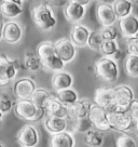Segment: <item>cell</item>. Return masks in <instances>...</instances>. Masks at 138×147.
<instances>
[{
    "label": "cell",
    "mask_w": 138,
    "mask_h": 147,
    "mask_svg": "<svg viewBox=\"0 0 138 147\" xmlns=\"http://www.w3.org/2000/svg\"><path fill=\"white\" fill-rule=\"evenodd\" d=\"M33 23L41 30H50L56 25V18L48 2H39L31 10Z\"/></svg>",
    "instance_id": "cell-1"
},
{
    "label": "cell",
    "mask_w": 138,
    "mask_h": 147,
    "mask_svg": "<svg viewBox=\"0 0 138 147\" xmlns=\"http://www.w3.org/2000/svg\"><path fill=\"white\" fill-rule=\"evenodd\" d=\"M95 71L97 76L105 81L113 82L119 77V66L117 61L110 57H100L95 63Z\"/></svg>",
    "instance_id": "cell-2"
},
{
    "label": "cell",
    "mask_w": 138,
    "mask_h": 147,
    "mask_svg": "<svg viewBox=\"0 0 138 147\" xmlns=\"http://www.w3.org/2000/svg\"><path fill=\"white\" fill-rule=\"evenodd\" d=\"M19 70V61L12 60L5 54H0V87H5L16 78Z\"/></svg>",
    "instance_id": "cell-3"
},
{
    "label": "cell",
    "mask_w": 138,
    "mask_h": 147,
    "mask_svg": "<svg viewBox=\"0 0 138 147\" xmlns=\"http://www.w3.org/2000/svg\"><path fill=\"white\" fill-rule=\"evenodd\" d=\"M14 111L19 118L27 121H37L44 114V111L38 109L30 100H19L14 104Z\"/></svg>",
    "instance_id": "cell-4"
},
{
    "label": "cell",
    "mask_w": 138,
    "mask_h": 147,
    "mask_svg": "<svg viewBox=\"0 0 138 147\" xmlns=\"http://www.w3.org/2000/svg\"><path fill=\"white\" fill-rule=\"evenodd\" d=\"M108 122L110 129L126 132L133 128L135 121L132 119L127 111H120V110H110L108 111Z\"/></svg>",
    "instance_id": "cell-5"
},
{
    "label": "cell",
    "mask_w": 138,
    "mask_h": 147,
    "mask_svg": "<svg viewBox=\"0 0 138 147\" xmlns=\"http://www.w3.org/2000/svg\"><path fill=\"white\" fill-rule=\"evenodd\" d=\"M115 98V110L127 111L134 98V91L129 84H120L113 88Z\"/></svg>",
    "instance_id": "cell-6"
},
{
    "label": "cell",
    "mask_w": 138,
    "mask_h": 147,
    "mask_svg": "<svg viewBox=\"0 0 138 147\" xmlns=\"http://www.w3.org/2000/svg\"><path fill=\"white\" fill-rule=\"evenodd\" d=\"M54 48H55L56 55L65 64L72 62L74 57L77 56V47L67 37L56 40L54 42Z\"/></svg>",
    "instance_id": "cell-7"
},
{
    "label": "cell",
    "mask_w": 138,
    "mask_h": 147,
    "mask_svg": "<svg viewBox=\"0 0 138 147\" xmlns=\"http://www.w3.org/2000/svg\"><path fill=\"white\" fill-rule=\"evenodd\" d=\"M36 89V83L31 78L24 77L15 81L13 86V93L17 100H30Z\"/></svg>",
    "instance_id": "cell-8"
},
{
    "label": "cell",
    "mask_w": 138,
    "mask_h": 147,
    "mask_svg": "<svg viewBox=\"0 0 138 147\" xmlns=\"http://www.w3.org/2000/svg\"><path fill=\"white\" fill-rule=\"evenodd\" d=\"M88 118L91 121L92 125H94L98 131L110 130V125L108 122V110L100 106L94 104L91 108Z\"/></svg>",
    "instance_id": "cell-9"
},
{
    "label": "cell",
    "mask_w": 138,
    "mask_h": 147,
    "mask_svg": "<svg viewBox=\"0 0 138 147\" xmlns=\"http://www.w3.org/2000/svg\"><path fill=\"white\" fill-rule=\"evenodd\" d=\"M95 105L100 106L108 111L115 109V91L111 88H98L94 94Z\"/></svg>",
    "instance_id": "cell-10"
},
{
    "label": "cell",
    "mask_w": 138,
    "mask_h": 147,
    "mask_svg": "<svg viewBox=\"0 0 138 147\" xmlns=\"http://www.w3.org/2000/svg\"><path fill=\"white\" fill-rule=\"evenodd\" d=\"M23 37V28L15 21H8L3 24L2 39L10 45H15Z\"/></svg>",
    "instance_id": "cell-11"
},
{
    "label": "cell",
    "mask_w": 138,
    "mask_h": 147,
    "mask_svg": "<svg viewBox=\"0 0 138 147\" xmlns=\"http://www.w3.org/2000/svg\"><path fill=\"white\" fill-rule=\"evenodd\" d=\"M17 142L22 147H36L39 143L38 130L31 124H26L19 131Z\"/></svg>",
    "instance_id": "cell-12"
},
{
    "label": "cell",
    "mask_w": 138,
    "mask_h": 147,
    "mask_svg": "<svg viewBox=\"0 0 138 147\" xmlns=\"http://www.w3.org/2000/svg\"><path fill=\"white\" fill-rule=\"evenodd\" d=\"M96 15L102 27L113 26V24L118 20L115 13V10L112 8V5L108 3V2H101L97 5Z\"/></svg>",
    "instance_id": "cell-13"
},
{
    "label": "cell",
    "mask_w": 138,
    "mask_h": 147,
    "mask_svg": "<svg viewBox=\"0 0 138 147\" xmlns=\"http://www.w3.org/2000/svg\"><path fill=\"white\" fill-rule=\"evenodd\" d=\"M119 30L121 32V35L126 39H131L138 36L137 15L132 13L126 18L119 20Z\"/></svg>",
    "instance_id": "cell-14"
},
{
    "label": "cell",
    "mask_w": 138,
    "mask_h": 147,
    "mask_svg": "<svg viewBox=\"0 0 138 147\" xmlns=\"http://www.w3.org/2000/svg\"><path fill=\"white\" fill-rule=\"evenodd\" d=\"M90 34H91V30L85 25L74 24L72 28H71L69 39L72 41V43L76 47L83 48V47L88 46V37H90Z\"/></svg>",
    "instance_id": "cell-15"
},
{
    "label": "cell",
    "mask_w": 138,
    "mask_h": 147,
    "mask_svg": "<svg viewBox=\"0 0 138 147\" xmlns=\"http://www.w3.org/2000/svg\"><path fill=\"white\" fill-rule=\"evenodd\" d=\"M64 13L69 22L79 24V22L83 20L84 15H85V7L80 5L78 0H72V1H69L66 3Z\"/></svg>",
    "instance_id": "cell-16"
},
{
    "label": "cell",
    "mask_w": 138,
    "mask_h": 147,
    "mask_svg": "<svg viewBox=\"0 0 138 147\" xmlns=\"http://www.w3.org/2000/svg\"><path fill=\"white\" fill-rule=\"evenodd\" d=\"M22 0H3L0 2V12L7 18H16L23 13Z\"/></svg>",
    "instance_id": "cell-17"
},
{
    "label": "cell",
    "mask_w": 138,
    "mask_h": 147,
    "mask_svg": "<svg viewBox=\"0 0 138 147\" xmlns=\"http://www.w3.org/2000/svg\"><path fill=\"white\" fill-rule=\"evenodd\" d=\"M93 105L94 104L88 98H81L74 105L69 107V117L76 120L88 118Z\"/></svg>",
    "instance_id": "cell-18"
},
{
    "label": "cell",
    "mask_w": 138,
    "mask_h": 147,
    "mask_svg": "<svg viewBox=\"0 0 138 147\" xmlns=\"http://www.w3.org/2000/svg\"><path fill=\"white\" fill-rule=\"evenodd\" d=\"M72 84H74V77L71 76V74L64 70L55 73L52 78V87L56 92L70 89Z\"/></svg>",
    "instance_id": "cell-19"
},
{
    "label": "cell",
    "mask_w": 138,
    "mask_h": 147,
    "mask_svg": "<svg viewBox=\"0 0 138 147\" xmlns=\"http://www.w3.org/2000/svg\"><path fill=\"white\" fill-rule=\"evenodd\" d=\"M46 113L48 114V117L67 119L69 117V107L62 104L55 97H52V100L46 106Z\"/></svg>",
    "instance_id": "cell-20"
},
{
    "label": "cell",
    "mask_w": 138,
    "mask_h": 147,
    "mask_svg": "<svg viewBox=\"0 0 138 147\" xmlns=\"http://www.w3.org/2000/svg\"><path fill=\"white\" fill-rule=\"evenodd\" d=\"M50 147H76L74 134L69 131L54 134L51 136Z\"/></svg>",
    "instance_id": "cell-21"
},
{
    "label": "cell",
    "mask_w": 138,
    "mask_h": 147,
    "mask_svg": "<svg viewBox=\"0 0 138 147\" xmlns=\"http://www.w3.org/2000/svg\"><path fill=\"white\" fill-rule=\"evenodd\" d=\"M52 95L49 91H46V89L43 88H37L36 91L33 92L32 96L30 97V101L37 106L38 109L43 110L46 113V106L50 103V101L52 100Z\"/></svg>",
    "instance_id": "cell-22"
},
{
    "label": "cell",
    "mask_w": 138,
    "mask_h": 147,
    "mask_svg": "<svg viewBox=\"0 0 138 147\" xmlns=\"http://www.w3.org/2000/svg\"><path fill=\"white\" fill-rule=\"evenodd\" d=\"M44 127L52 135L58 134L67 131L68 127V120L64 118H54V117H48L44 120Z\"/></svg>",
    "instance_id": "cell-23"
},
{
    "label": "cell",
    "mask_w": 138,
    "mask_h": 147,
    "mask_svg": "<svg viewBox=\"0 0 138 147\" xmlns=\"http://www.w3.org/2000/svg\"><path fill=\"white\" fill-rule=\"evenodd\" d=\"M55 98L58 100L62 104H64V105L67 106V107H70V106L74 105V104L80 100V98H79L78 92L76 91L74 89H72V88L58 91L56 93Z\"/></svg>",
    "instance_id": "cell-24"
},
{
    "label": "cell",
    "mask_w": 138,
    "mask_h": 147,
    "mask_svg": "<svg viewBox=\"0 0 138 147\" xmlns=\"http://www.w3.org/2000/svg\"><path fill=\"white\" fill-rule=\"evenodd\" d=\"M100 52L104 57H110L117 61L121 55L118 41H104L101 45Z\"/></svg>",
    "instance_id": "cell-25"
},
{
    "label": "cell",
    "mask_w": 138,
    "mask_h": 147,
    "mask_svg": "<svg viewBox=\"0 0 138 147\" xmlns=\"http://www.w3.org/2000/svg\"><path fill=\"white\" fill-rule=\"evenodd\" d=\"M112 8L115 10L117 18L121 20V18H124L132 14L133 3L127 0H119V1H115L112 3Z\"/></svg>",
    "instance_id": "cell-26"
},
{
    "label": "cell",
    "mask_w": 138,
    "mask_h": 147,
    "mask_svg": "<svg viewBox=\"0 0 138 147\" xmlns=\"http://www.w3.org/2000/svg\"><path fill=\"white\" fill-rule=\"evenodd\" d=\"M24 64L28 70H31V71H37V70L42 68V63L40 57L38 56L36 52H32V51H27L25 53Z\"/></svg>",
    "instance_id": "cell-27"
},
{
    "label": "cell",
    "mask_w": 138,
    "mask_h": 147,
    "mask_svg": "<svg viewBox=\"0 0 138 147\" xmlns=\"http://www.w3.org/2000/svg\"><path fill=\"white\" fill-rule=\"evenodd\" d=\"M36 53L38 56L40 57L41 61H44L49 57H52L56 55L55 53V48H54V42L52 41H43L39 43L37 47V51Z\"/></svg>",
    "instance_id": "cell-28"
},
{
    "label": "cell",
    "mask_w": 138,
    "mask_h": 147,
    "mask_svg": "<svg viewBox=\"0 0 138 147\" xmlns=\"http://www.w3.org/2000/svg\"><path fill=\"white\" fill-rule=\"evenodd\" d=\"M84 142L90 147H101V145L104 144V135L100 131L92 129L86 132Z\"/></svg>",
    "instance_id": "cell-29"
},
{
    "label": "cell",
    "mask_w": 138,
    "mask_h": 147,
    "mask_svg": "<svg viewBox=\"0 0 138 147\" xmlns=\"http://www.w3.org/2000/svg\"><path fill=\"white\" fill-rule=\"evenodd\" d=\"M42 67L49 69V70H53V71H63L65 67V63L60 60L57 55H54L52 57H49L44 61H41Z\"/></svg>",
    "instance_id": "cell-30"
},
{
    "label": "cell",
    "mask_w": 138,
    "mask_h": 147,
    "mask_svg": "<svg viewBox=\"0 0 138 147\" xmlns=\"http://www.w3.org/2000/svg\"><path fill=\"white\" fill-rule=\"evenodd\" d=\"M125 70H126V74L133 77V78H136L138 77V56L137 55H133V54H129L126 56V60H125Z\"/></svg>",
    "instance_id": "cell-31"
},
{
    "label": "cell",
    "mask_w": 138,
    "mask_h": 147,
    "mask_svg": "<svg viewBox=\"0 0 138 147\" xmlns=\"http://www.w3.org/2000/svg\"><path fill=\"white\" fill-rule=\"evenodd\" d=\"M102 39L100 36V30H93L90 34L88 40V46L90 49H92L93 51H100L101 45H102Z\"/></svg>",
    "instance_id": "cell-32"
},
{
    "label": "cell",
    "mask_w": 138,
    "mask_h": 147,
    "mask_svg": "<svg viewBox=\"0 0 138 147\" xmlns=\"http://www.w3.org/2000/svg\"><path fill=\"white\" fill-rule=\"evenodd\" d=\"M118 35H119V30L115 26L102 27L100 29V36L102 41H117Z\"/></svg>",
    "instance_id": "cell-33"
},
{
    "label": "cell",
    "mask_w": 138,
    "mask_h": 147,
    "mask_svg": "<svg viewBox=\"0 0 138 147\" xmlns=\"http://www.w3.org/2000/svg\"><path fill=\"white\" fill-rule=\"evenodd\" d=\"M115 147H138L137 142L127 134H121L115 141Z\"/></svg>",
    "instance_id": "cell-34"
},
{
    "label": "cell",
    "mask_w": 138,
    "mask_h": 147,
    "mask_svg": "<svg viewBox=\"0 0 138 147\" xmlns=\"http://www.w3.org/2000/svg\"><path fill=\"white\" fill-rule=\"evenodd\" d=\"M12 107H13V102L9 97V95L1 93L0 94V113H2L3 115L8 114L12 109Z\"/></svg>",
    "instance_id": "cell-35"
},
{
    "label": "cell",
    "mask_w": 138,
    "mask_h": 147,
    "mask_svg": "<svg viewBox=\"0 0 138 147\" xmlns=\"http://www.w3.org/2000/svg\"><path fill=\"white\" fill-rule=\"evenodd\" d=\"M76 129H77V131L79 132H88L90 130H92V123H91V121L88 120V118H84V119H79L77 120V122H76Z\"/></svg>",
    "instance_id": "cell-36"
},
{
    "label": "cell",
    "mask_w": 138,
    "mask_h": 147,
    "mask_svg": "<svg viewBox=\"0 0 138 147\" xmlns=\"http://www.w3.org/2000/svg\"><path fill=\"white\" fill-rule=\"evenodd\" d=\"M127 50H129V54L138 56V36L127 39Z\"/></svg>",
    "instance_id": "cell-37"
},
{
    "label": "cell",
    "mask_w": 138,
    "mask_h": 147,
    "mask_svg": "<svg viewBox=\"0 0 138 147\" xmlns=\"http://www.w3.org/2000/svg\"><path fill=\"white\" fill-rule=\"evenodd\" d=\"M127 113L129 114V116L132 117V119L134 121H137L138 120V100H134L132 102V104L129 106Z\"/></svg>",
    "instance_id": "cell-38"
},
{
    "label": "cell",
    "mask_w": 138,
    "mask_h": 147,
    "mask_svg": "<svg viewBox=\"0 0 138 147\" xmlns=\"http://www.w3.org/2000/svg\"><path fill=\"white\" fill-rule=\"evenodd\" d=\"M2 32H3V23H2V21L0 18V40L2 39Z\"/></svg>",
    "instance_id": "cell-39"
},
{
    "label": "cell",
    "mask_w": 138,
    "mask_h": 147,
    "mask_svg": "<svg viewBox=\"0 0 138 147\" xmlns=\"http://www.w3.org/2000/svg\"><path fill=\"white\" fill-rule=\"evenodd\" d=\"M78 2L83 7H85V5H88L90 3V1H88V0H78Z\"/></svg>",
    "instance_id": "cell-40"
},
{
    "label": "cell",
    "mask_w": 138,
    "mask_h": 147,
    "mask_svg": "<svg viewBox=\"0 0 138 147\" xmlns=\"http://www.w3.org/2000/svg\"><path fill=\"white\" fill-rule=\"evenodd\" d=\"M135 129H136V133H137V135H138V120L135 121Z\"/></svg>",
    "instance_id": "cell-41"
},
{
    "label": "cell",
    "mask_w": 138,
    "mask_h": 147,
    "mask_svg": "<svg viewBox=\"0 0 138 147\" xmlns=\"http://www.w3.org/2000/svg\"><path fill=\"white\" fill-rule=\"evenodd\" d=\"M2 118H3V114H2V113H0V122H1Z\"/></svg>",
    "instance_id": "cell-42"
},
{
    "label": "cell",
    "mask_w": 138,
    "mask_h": 147,
    "mask_svg": "<svg viewBox=\"0 0 138 147\" xmlns=\"http://www.w3.org/2000/svg\"><path fill=\"white\" fill-rule=\"evenodd\" d=\"M0 147H5V146L3 145V144H0Z\"/></svg>",
    "instance_id": "cell-43"
}]
</instances>
